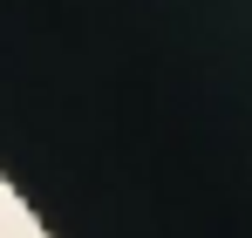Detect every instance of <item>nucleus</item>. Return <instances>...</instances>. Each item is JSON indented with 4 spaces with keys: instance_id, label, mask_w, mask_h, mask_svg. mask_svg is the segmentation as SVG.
Masks as SVG:
<instances>
[{
    "instance_id": "f257e3e1",
    "label": "nucleus",
    "mask_w": 252,
    "mask_h": 238,
    "mask_svg": "<svg viewBox=\"0 0 252 238\" xmlns=\"http://www.w3.org/2000/svg\"><path fill=\"white\" fill-rule=\"evenodd\" d=\"M0 232H7V211H0Z\"/></svg>"
}]
</instances>
